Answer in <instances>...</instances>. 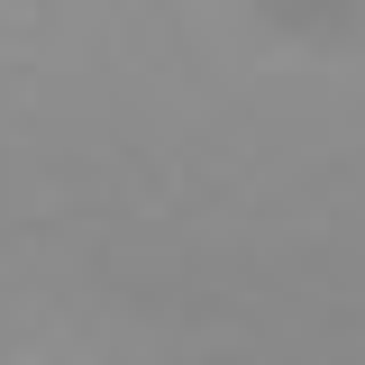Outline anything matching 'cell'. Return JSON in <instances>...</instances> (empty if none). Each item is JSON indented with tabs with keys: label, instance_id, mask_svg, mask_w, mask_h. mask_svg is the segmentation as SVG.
Listing matches in <instances>:
<instances>
[]
</instances>
